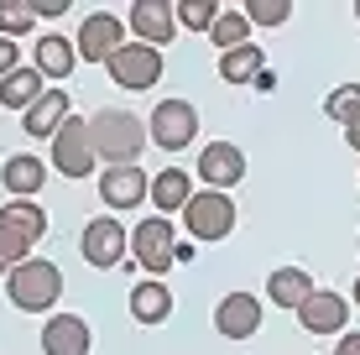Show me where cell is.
Returning a JSON list of instances; mask_svg holds the SVG:
<instances>
[{
  "instance_id": "cell-14",
  "label": "cell",
  "mask_w": 360,
  "mask_h": 355,
  "mask_svg": "<svg viewBox=\"0 0 360 355\" xmlns=\"http://www.w3.org/2000/svg\"><path fill=\"white\" fill-rule=\"evenodd\" d=\"M214 329L225 340H251L256 329H262V298H251V292H225L214 309Z\"/></svg>"
},
{
  "instance_id": "cell-7",
  "label": "cell",
  "mask_w": 360,
  "mask_h": 355,
  "mask_svg": "<svg viewBox=\"0 0 360 355\" xmlns=\"http://www.w3.org/2000/svg\"><path fill=\"white\" fill-rule=\"evenodd\" d=\"M79 246H84V262H89V266L110 272V266L126 262V251H131V230L120 225L115 214H99V219H89V225H84Z\"/></svg>"
},
{
  "instance_id": "cell-32",
  "label": "cell",
  "mask_w": 360,
  "mask_h": 355,
  "mask_svg": "<svg viewBox=\"0 0 360 355\" xmlns=\"http://www.w3.org/2000/svg\"><path fill=\"white\" fill-rule=\"evenodd\" d=\"M334 355H360V335H345V340H340V350H334Z\"/></svg>"
},
{
  "instance_id": "cell-27",
  "label": "cell",
  "mask_w": 360,
  "mask_h": 355,
  "mask_svg": "<svg viewBox=\"0 0 360 355\" xmlns=\"http://www.w3.org/2000/svg\"><path fill=\"white\" fill-rule=\"evenodd\" d=\"M324 115L340 120V126H355L360 120V84H340V89L324 100Z\"/></svg>"
},
{
  "instance_id": "cell-21",
  "label": "cell",
  "mask_w": 360,
  "mask_h": 355,
  "mask_svg": "<svg viewBox=\"0 0 360 355\" xmlns=\"http://www.w3.org/2000/svg\"><path fill=\"white\" fill-rule=\"evenodd\" d=\"M167 314H172V288H162L157 277L131 288V319L136 324H162Z\"/></svg>"
},
{
  "instance_id": "cell-28",
  "label": "cell",
  "mask_w": 360,
  "mask_h": 355,
  "mask_svg": "<svg viewBox=\"0 0 360 355\" xmlns=\"http://www.w3.org/2000/svg\"><path fill=\"white\" fill-rule=\"evenodd\" d=\"M219 11H225L219 0H178V21H183L188 32H209V27L219 21Z\"/></svg>"
},
{
  "instance_id": "cell-33",
  "label": "cell",
  "mask_w": 360,
  "mask_h": 355,
  "mask_svg": "<svg viewBox=\"0 0 360 355\" xmlns=\"http://www.w3.org/2000/svg\"><path fill=\"white\" fill-rule=\"evenodd\" d=\"M345 141H350V152L360 157V120H355V126H345Z\"/></svg>"
},
{
  "instance_id": "cell-20",
  "label": "cell",
  "mask_w": 360,
  "mask_h": 355,
  "mask_svg": "<svg viewBox=\"0 0 360 355\" xmlns=\"http://www.w3.org/2000/svg\"><path fill=\"white\" fill-rule=\"evenodd\" d=\"M47 94V79H42V68H16V73H6V79H0V105L6 110H21V115H27V110L37 105Z\"/></svg>"
},
{
  "instance_id": "cell-35",
  "label": "cell",
  "mask_w": 360,
  "mask_h": 355,
  "mask_svg": "<svg viewBox=\"0 0 360 355\" xmlns=\"http://www.w3.org/2000/svg\"><path fill=\"white\" fill-rule=\"evenodd\" d=\"M355 303H360V283H355Z\"/></svg>"
},
{
  "instance_id": "cell-30",
  "label": "cell",
  "mask_w": 360,
  "mask_h": 355,
  "mask_svg": "<svg viewBox=\"0 0 360 355\" xmlns=\"http://www.w3.org/2000/svg\"><path fill=\"white\" fill-rule=\"evenodd\" d=\"M21 63H16V42H11V37H0V79H6V73H16Z\"/></svg>"
},
{
  "instance_id": "cell-17",
  "label": "cell",
  "mask_w": 360,
  "mask_h": 355,
  "mask_svg": "<svg viewBox=\"0 0 360 355\" xmlns=\"http://www.w3.org/2000/svg\"><path fill=\"white\" fill-rule=\"evenodd\" d=\"M314 292H319V288H314V277H308L303 266H277V272L266 277V298L277 303V309H292V314H297Z\"/></svg>"
},
{
  "instance_id": "cell-5",
  "label": "cell",
  "mask_w": 360,
  "mask_h": 355,
  "mask_svg": "<svg viewBox=\"0 0 360 355\" xmlns=\"http://www.w3.org/2000/svg\"><path fill=\"white\" fill-rule=\"evenodd\" d=\"M183 225H188L193 240H225L230 230H235V204H230V193H219V188H193L188 209H183Z\"/></svg>"
},
{
  "instance_id": "cell-25",
  "label": "cell",
  "mask_w": 360,
  "mask_h": 355,
  "mask_svg": "<svg viewBox=\"0 0 360 355\" xmlns=\"http://www.w3.org/2000/svg\"><path fill=\"white\" fill-rule=\"evenodd\" d=\"M209 42H214L219 53H235V47H245V42H251V21H245V11L225 6V11H219V21L209 27Z\"/></svg>"
},
{
  "instance_id": "cell-3",
  "label": "cell",
  "mask_w": 360,
  "mask_h": 355,
  "mask_svg": "<svg viewBox=\"0 0 360 355\" xmlns=\"http://www.w3.org/2000/svg\"><path fill=\"white\" fill-rule=\"evenodd\" d=\"M58 292H63V272H58L53 262H42V256L21 262L16 272L6 277V298L16 303L21 314H47L58 303Z\"/></svg>"
},
{
  "instance_id": "cell-19",
  "label": "cell",
  "mask_w": 360,
  "mask_h": 355,
  "mask_svg": "<svg viewBox=\"0 0 360 355\" xmlns=\"http://www.w3.org/2000/svg\"><path fill=\"white\" fill-rule=\"evenodd\" d=\"M188 199H193V178L183 173V167H162V173L152 178V209L157 214H183L188 209Z\"/></svg>"
},
{
  "instance_id": "cell-11",
  "label": "cell",
  "mask_w": 360,
  "mask_h": 355,
  "mask_svg": "<svg viewBox=\"0 0 360 355\" xmlns=\"http://www.w3.org/2000/svg\"><path fill=\"white\" fill-rule=\"evenodd\" d=\"M172 32H178V6L172 0H136L131 6V37H141L146 47H162L172 42Z\"/></svg>"
},
{
  "instance_id": "cell-34",
  "label": "cell",
  "mask_w": 360,
  "mask_h": 355,
  "mask_svg": "<svg viewBox=\"0 0 360 355\" xmlns=\"http://www.w3.org/2000/svg\"><path fill=\"white\" fill-rule=\"evenodd\" d=\"M355 21H360V0H355Z\"/></svg>"
},
{
  "instance_id": "cell-8",
  "label": "cell",
  "mask_w": 360,
  "mask_h": 355,
  "mask_svg": "<svg viewBox=\"0 0 360 355\" xmlns=\"http://www.w3.org/2000/svg\"><path fill=\"white\" fill-rule=\"evenodd\" d=\"M193 131H198V110L188 100H162V105L152 110L146 136L162 146V152H183V146H193Z\"/></svg>"
},
{
  "instance_id": "cell-4",
  "label": "cell",
  "mask_w": 360,
  "mask_h": 355,
  "mask_svg": "<svg viewBox=\"0 0 360 355\" xmlns=\"http://www.w3.org/2000/svg\"><path fill=\"white\" fill-rule=\"evenodd\" d=\"M131 251H136V262L146 266V277L162 283V272L178 266V230H172V219H162V214L141 219V225L131 230Z\"/></svg>"
},
{
  "instance_id": "cell-12",
  "label": "cell",
  "mask_w": 360,
  "mask_h": 355,
  "mask_svg": "<svg viewBox=\"0 0 360 355\" xmlns=\"http://www.w3.org/2000/svg\"><path fill=\"white\" fill-rule=\"evenodd\" d=\"M146 193H152V183H146L141 162H120L99 173V199L110 209H136V204H146Z\"/></svg>"
},
{
  "instance_id": "cell-24",
  "label": "cell",
  "mask_w": 360,
  "mask_h": 355,
  "mask_svg": "<svg viewBox=\"0 0 360 355\" xmlns=\"http://www.w3.org/2000/svg\"><path fill=\"white\" fill-rule=\"evenodd\" d=\"M262 68H266V53L256 42H245V47H235V53L219 58V79H225V84H256Z\"/></svg>"
},
{
  "instance_id": "cell-15",
  "label": "cell",
  "mask_w": 360,
  "mask_h": 355,
  "mask_svg": "<svg viewBox=\"0 0 360 355\" xmlns=\"http://www.w3.org/2000/svg\"><path fill=\"white\" fill-rule=\"evenodd\" d=\"M345 319H350V303H345L340 292H324V288L297 309V324H303L308 335H340Z\"/></svg>"
},
{
  "instance_id": "cell-6",
  "label": "cell",
  "mask_w": 360,
  "mask_h": 355,
  "mask_svg": "<svg viewBox=\"0 0 360 355\" xmlns=\"http://www.w3.org/2000/svg\"><path fill=\"white\" fill-rule=\"evenodd\" d=\"M94 162H99V152H94V136H89V120L68 115L53 136V167L63 178H89Z\"/></svg>"
},
{
  "instance_id": "cell-26",
  "label": "cell",
  "mask_w": 360,
  "mask_h": 355,
  "mask_svg": "<svg viewBox=\"0 0 360 355\" xmlns=\"http://www.w3.org/2000/svg\"><path fill=\"white\" fill-rule=\"evenodd\" d=\"M32 21H37V11H32V0H0V37H27L32 32Z\"/></svg>"
},
{
  "instance_id": "cell-18",
  "label": "cell",
  "mask_w": 360,
  "mask_h": 355,
  "mask_svg": "<svg viewBox=\"0 0 360 355\" xmlns=\"http://www.w3.org/2000/svg\"><path fill=\"white\" fill-rule=\"evenodd\" d=\"M0 183H6L11 199H32V193L47 183V162L32 157V152H16V157H6V167H0Z\"/></svg>"
},
{
  "instance_id": "cell-2",
  "label": "cell",
  "mask_w": 360,
  "mask_h": 355,
  "mask_svg": "<svg viewBox=\"0 0 360 355\" xmlns=\"http://www.w3.org/2000/svg\"><path fill=\"white\" fill-rule=\"evenodd\" d=\"M47 235V214L37 204L16 199L0 204V277H11L21 262H32V246Z\"/></svg>"
},
{
  "instance_id": "cell-9",
  "label": "cell",
  "mask_w": 360,
  "mask_h": 355,
  "mask_svg": "<svg viewBox=\"0 0 360 355\" xmlns=\"http://www.w3.org/2000/svg\"><path fill=\"white\" fill-rule=\"evenodd\" d=\"M105 68H110V79H115L120 89H152V84L162 79V53L146 47V42H126Z\"/></svg>"
},
{
  "instance_id": "cell-13",
  "label": "cell",
  "mask_w": 360,
  "mask_h": 355,
  "mask_svg": "<svg viewBox=\"0 0 360 355\" xmlns=\"http://www.w3.org/2000/svg\"><path fill=\"white\" fill-rule=\"evenodd\" d=\"M198 178L209 183V188H235V183L245 178V152L235 141H209L204 152H198Z\"/></svg>"
},
{
  "instance_id": "cell-16",
  "label": "cell",
  "mask_w": 360,
  "mask_h": 355,
  "mask_svg": "<svg viewBox=\"0 0 360 355\" xmlns=\"http://www.w3.org/2000/svg\"><path fill=\"white\" fill-rule=\"evenodd\" d=\"M42 355H89V324L79 314H53L42 324Z\"/></svg>"
},
{
  "instance_id": "cell-10",
  "label": "cell",
  "mask_w": 360,
  "mask_h": 355,
  "mask_svg": "<svg viewBox=\"0 0 360 355\" xmlns=\"http://www.w3.org/2000/svg\"><path fill=\"white\" fill-rule=\"evenodd\" d=\"M73 47H79V63H110V58L126 47V27H120L110 11H94V16H84Z\"/></svg>"
},
{
  "instance_id": "cell-29",
  "label": "cell",
  "mask_w": 360,
  "mask_h": 355,
  "mask_svg": "<svg viewBox=\"0 0 360 355\" xmlns=\"http://www.w3.org/2000/svg\"><path fill=\"white\" fill-rule=\"evenodd\" d=\"M245 21L251 27H282V21L292 16V0H245Z\"/></svg>"
},
{
  "instance_id": "cell-23",
  "label": "cell",
  "mask_w": 360,
  "mask_h": 355,
  "mask_svg": "<svg viewBox=\"0 0 360 355\" xmlns=\"http://www.w3.org/2000/svg\"><path fill=\"white\" fill-rule=\"evenodd\" d=\"M37 68H42V79H73L79 47L68 37H37Z\"/></svg>"
},
{
  "instance_id": "cell-22",
  "label": "cell",
  "mask_w": 360,
  "mask_h": 355,
  "mask_svg": "<svg viewBox=\"0 0 360 355\" xmlns=\"http://www.w3.org/2000/svg\"><path fill=\"white\" fill-rule=\"evenodd\" d=\"M63 120H68V94H63V89H47L42 100L27 110V120H21V126H27V136H47V141H53Z\"/></svg>"
},
{
  "instance_id": "cell-1",
  "label": "cell",
  "mask_w": 360,
  "mask_h": 355,
  "mask_svg": "<svg viewBox=\"0 0 360 355\" xmlns=\"http://www.w3.org/2000/svg\"><path fill=\"white\" fill-rule=\"evenodd\" d=\"M89 136H94L99 162H110V167L136 162L141 146L152 141V136H146V120L131 115V110H99V115H89Z\"/></svg>"
},
{
  "instance_id": "cell-31",
  "label": "cell",
  "mask_w": 360,
  "mask_h": 355,
  "mask_svg": "<svg viewBox=\"0 0 360 355\" xmlns=\"http://www.w3.org/2000/svg\"><path fill=\"white\" fill-rule=\"evenodd\" d=\"M32 11H37V21H53V16H63V11H68V0H32Z\"/></svg>"
}]
</instances>
